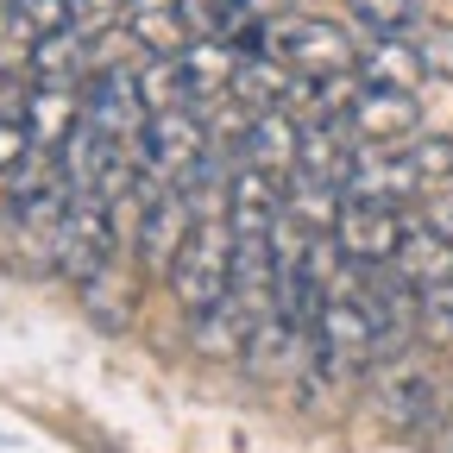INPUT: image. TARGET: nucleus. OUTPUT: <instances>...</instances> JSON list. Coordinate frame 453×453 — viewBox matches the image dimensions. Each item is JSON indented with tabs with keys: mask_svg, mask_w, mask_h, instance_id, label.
Here are the masks:
<instances>
[{
	"mask_svg": "<svg viewBox=\"0 0 453 453\" xmlns=\"http://www.w3.org/2000/svg\"><path fill=\"white\" fill-rule=\"evenodd\" d=\"M164 283H170V296H177L189 315L226 303V296H234V226L202 214L189 226V240L177 246V258H170Z\"/></svg>",
	"mask_w": 453,
	"mask_h": 453,
	"instance_id": "nucleus-1",
	"label": "nucleus"
},
{
	"mask_svg": "<svg viewBox=\"0 0 453 453\" xmlns=\"http://www.w3.org/2000/svg\"><path fill=\"white\" fill-rule=\"evenodd\" d=\"M214 145V133H208V107H164V113H151L145 120V133H139V196L145 189H177L183 177H189V164L202 157Z\"/></svg>",
	"mask_w": 453,
	"mask_h": 453,
	"instance_id": "nucleus-2",
	"label": "nucleus"
},
{
	"mask_svg": "<svg viewBox=\"0 0 453 453\" xmlns=\"http://www.w3.org/2000/svg\"><path fill=\"white\" fill-rule=\"evenodd\" d=\"M258 50H271L290 76H340L359 64L353 32H340V19H321V13H277Z\"/></svg>",
	"mask_w": 453,
	"mask_h": 453,
	"instance_id": "nucleus-3",
	"label": "nucleus"
},
{
	"mask_svg": "<svg viewBox=\"0 0 453 453\" xmlns=\"http://www.w3.org/2000/svg\"><path fill=\"white\" fill-rule=\"evenodd\" d=\"M113 252H120V234H113V208H107V202H95V196H76L44 258L64 271V277L88 283L95 271H107V265H113Z\"/></svg>",
	"mask_w": 453,
	"mask_h": 453,
	"instance_id": "nucleus-4",
	"label": "nucleus"
},
{
	"mask_svg": "<svg viewBox=\"0 0 453 453\" xmlns=\"http://www.w3.org/2000/svg\"><path fill=\"white\" fill-rule=\"evenodd\" d=\"M82 120H95L107 139H120V145H139L145 120H151V107L139 95V70L127 64H101L88 82H82Z\"/></svg>",
	"mask_w": 453,
	"mask_h": 453,
	"instance_id": "nucleus-5",
	"label": "nucleus"
},
{
	"mask_svg": "<svg viewBox=\"0 0 453 453\" xmlns=\"http://www.w3.org/2000/svg\"><path fill=\"white\" fill-rule=\"evenodd\" d=\"M347 196L353 202H390V208H410L416 196H428L422 170L403 145H353V170H347Z\"/></svg>",
	"mask_w": 453,
	"mask_h": 453,
	"instance_id": "nucleus-6",
	"label": "nucleus"
},
{
	"mask_svg": "<svg viewBox=\"0 0 453 453\" xmlns=\"http://www.w3.org/2000/svg\"><path fill=\"white\" fill-rule=\"evenodd\" d=\"M403 226H410L403 208H390V202H353V196H347V208H340V220H334V246H340V258H347V265L378 271V265L396 258Z\"/></svg>",
	"mask_w": 453,
	"mask_h": 453,
	"instance_id": "nucleus-7",
	"label": "nucleus"
},
{
	"mask_svg": "<svg viewBox=\"0 0 453 453\" xmlns=\"http://www.w3.org/2000/svg\"><path fill=\"white\" fill-rule=\"evenodd\" d=\"M378 416L403 434H428L441 422V378L416 359H390V372L378 378Z\"/></svg>",
	"mask_w": 453,
	"mask_h": 453,
	"instance_id": "nucleus-8",
	"label": "nucleus"
},
{
	"mask_svg": "<svg viewBox=\"0 0 453 453\" xmlns=\"http://www.w3.org/2000/svg\"><path fill=\"white\" fill-rule=\"evenodd\" d=\"M347 133L353 145H403L422 133V101L416 88H359L353 107H347Z\"/></svg>",
	"mask_w": 453,
	"mask_h": 453,
	"instance_id": "nucleus-9",
	"label": "nucleus"
},
{
	"mask_svg": "<svg viewBox=\"0 0 453 453\" xmlns=\"http://www.w3.org/2000/svg\"><path fill=\"white\" fill-rule=\"evenodd\" d=\"M196 220H202V202L189 189H145L139 196V258L151 271H170V258H177Z\"/></svg>",
	"mask_w": 453,
	"mask_h": 453,
	"instance_id": "nucleus-10",
	"label": "nucleus"
},
{
	"mask_svg": "<svg viewBox=\"0 0 453 453\" xmlns=\"http://www.w3.org/2000/svg\"><path fill=\"white\" fill-rule=\"evenodd\" d=\"M296 145H303V113H290V107H265V113H252L246 120V139H240V164H252V170H265V177H290L296 170Z\"/></svg>",
	"mask_w": 453,
	"mask_h": 453,
	"instance_id": "nucleus-11",
	"label": "nucleus"
},
{
	"mask_svg": "<svg viewBox=\"0 0 453 453\" xmlns=\"http://www.w3.org/2000/svg\"><path fill=\"white\" fill-rule=\"evenodd\" d=\"M95 44L101 38H88V32H44L38 44H32V70H26V82H50V88H82L95 70H101V57H95Z\"/></svg>",
	"mask_w": 453,
	"mask_h": 453,
	"instance_id": "nucleus-12",
	"label": "nucleus"
},
{
	"mask_svg": "<svg viewBox=\"0 0 453 453\" xmlns=\"http://www.w3.org/2000/svg\"><path fill=\"white\" fill-rule=\"evenodd\" d=\"M390 271L422 296V290H434V283L453 277V240L441 234V226H428V220H410L403 226V246H396V258H390Z\"/></svg>",
	"mask_w": 453,
	"mask_h": 453,
	"instance_id": "nucleus-13",
	"label": "nucleus"
},
{
	"mask_svg": "<svg viewBox=\"0 0 453 453\" xmlns=\"http://www.w3.org/2000/svg\"><path fill=\"white\" fill-rule=\"evenodd\" d=\"M82 120V88H50V82H26V133L44 157H57V145L70 139V127Z\"/></svg>",
	"mask_w": 453,
	"mask_h": 453,
	"instance_id": "nucleus-14",
	"label": "nucleus"
},
{
	"mask_svg": "<svg viewBox=\"0 0 453 453\" xmlns=\"http://www.w3.org/2000/svg\"><path fill=\"white\" fill-rule=\"evenodd\" d=\"M340 208H347V189H340V183L303 177V170H290V177H283V214H290L303 234H334Z\"/></svg>",
	"mask_w": 453,
	"mask_h": 453,
	"instance_id": "nucleus-15",
	"label": "nucleus"
},
{
	"mask_svg": "<svg viewBox=\"0 0 453 453\" xmlns=\"http://www.w3.org/2000/svg\"><path fill=\"white\" fill-rule=\"evenodd\" d=\"M353 70H359V82H372V88H416V82H428L410 38H365Z\"/></svg>",
	"mask_w": 453,
	"mask_h": 453,
	"instance_id": "nucleus-16",
	"label": "nucleus"
},
{
	"mask_svg": "<svg viewBox=\"0 0 453 453\" xmlns=\"http://www.w3.org/2000/svg\"><path fill=\"white\" fill-rule=\"evenodd\" d=\"M252 321H258V315H246L234 296L214 303V309H202V315H196V353H208V359H240L246 340H252Z\"/></svg>",
	"mask_w": 453,
	"mask_h": 453,
	"instance_id": "nucleus-17",
	"label": "nucleus"
},
{
	"mask_svg": "<svg viewBox=\"0 0 453 453\" xmlns=\"http://www.w3.org/2000/svg\"><path fill=\"white\" fill-rule=\"evenodd\" d=\"M127 38L145 50V57H183L189 50V32L177 19L170 0H151V7H127Z\"/></svg>",
	"mask_w": 453,
	"mask_h": 453,
	"instance_id": "nucleus-18",
	"label": "nucleus"
},
{
	"mask_svg": "<svg viewBox=\"0 0 453 453\" xmlns=\"http://www.w3.org/2000/svg\"><path fill=\"white\" fill-rule=\"evenodd\" d=\"M32 133H26V76H0V183L32 157Z\"/></svg>",
	"mask_w": 453,
	"mask_h": 453,
	"instance_id": "nucleus-19",
	"label": "nucleus"
},
{
	"mask_svg": "<svg viewBox=\"0 0 453 453\" xmlns=\"http://www.w3.org/2000/svg\"><path fill=\"white\" fill-rule=\"evenodd\" d=\"M347 19L372 38H410L428 19V0H347Z\"/></svg>",
	"mask_w": 453,
	"mask_h": 453,
	"instance_id": "nucleus-20",
	"label": "nucleus"
},
{
	"mask_svg": "<svg viewBox=\"0 0 453 453\" xmlns=\"http://www.w3.org/2000/svg\"><path fill=\"white\" fill-rule=\"evenodd\" d=\"M410 44H416V57H422V76L453 82V19H422V26L410 32Z\"/></svg>",
	"mask_w": 453,
	"mask_h": 453,
	"instance_id": "nucleus-21",
	"label": "nucleus"
},
{
	"mask_svg": "<svg viewBox=\"0 0 453 453\" xmlns=\"http://www.w3.org/2000/svg\"><path fill=\"white\" fill-rule=\"evenodd\" d=\"M416 334H428L434 347H453V277L416 296Z\"/></svg>",
	"mask_w": 453,
	"mask_h": 453,
	"instance_id": "nucleus-22",
	"label": "nucleus"
},
{
	"mask_svg": "<svg viewBox=\"0 0 453 453\" xmlns=\"http://www.w3.org/2000/svg\"><path fill=\"white\" fill-rule=\"evenodd\" d=\"M410 157H416V170H422L428 196H434L441 183H453V133H416V139H410Z\"/></svg>",
	"mask_w": 453,
	"mask_h": 453,
	"instance_id": "nucleus-23",
	"label": "nucleus"
},
{
	"mask_svg": "<svg viewBox=\"0 0 453 453\" xmlns=\"http://www.w3.org/2000/svg\"><path fill=\"white\" fill-rule=\"evenodd\" d=\"M170 7H177L189 44L196 38H220V26H226V0H170Z\"/></svg>",
	"mask_w": 453,
	"mask_h": 453,
	"instance_id": "nucleus-24",
	"label": "nucleus"
},
{
	"mask_svg": "<svg viewBox=\"0 0 453 453\" xmlns=\"http://www.w3.org/2000/svg\"><path fill=\"white\" fill-rule=\"evenodd\" d=\"M422 220H428V226H441V234L453 240V189H441V196L428 202V214H422Z\"/></svg>",
	"mask_w": 453,
	"mask_h": 453,
	"instance_id": "nucleus-25",
	"label": "nucleus"
},
{
	"mask_svg": "<svg viewBox=\"0 0 453 453\" xmlns=\"http://www.w3.org/2000/svg\"><path fill=\"white\" fill-rule=\"evenodd\" d=\"M240 7H252L258 19H277V13H290V7H296V0H240Z\"/></svg>",
	"mask_w": 453,
	"mask_h": 453,
	"instance_id": "nucleus-26",
	"label": "nucleus"
},
{
	"mask_svg": "<svg viewBox=\"0 0 453 453\" xmlns=\"http://www.w3.org/2000/svg\"><path fill=\"white\" fill-rule=\"evenodd\" d=\"M120 7H151V0H120Z\"/></svg>",
	"mask_w": 453,
	"mask_h": 453,
	"instance_id": "nucleus-27",
	"label": "nucleus"
},
{
	"mask_svg": "<svg viewBox=\"0 0 453 453\" xmlns=\"http://www.w3.org/2000/svg\"><path fill=\"white\" fill-rule=\"evenodd\" d=\"M0 447H7V434H0Z\"/></svg>",
	"mask_w": 453,
	"mask_h": 453,
	"instance_id": "nucleus-28",
	"label": "nucleus"
}]
</instances>
